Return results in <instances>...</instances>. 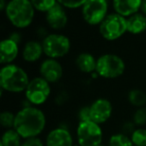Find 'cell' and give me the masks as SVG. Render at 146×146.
<instances>
[{
    "instance_id": "cell-33",
    "label": "cell",
    "mask_w": 146,
    "mask_h": 146,
    "mask_svg": "<svg viewBox=\"0 0 146 146\" xmlns=\"http://www.w3.org/2000/svg\"><path fill=\"white\" fill-rule=\"evenodd\" d=\"M76 146H79V145H76Z\"/></svg>"
},
{
    "instance_id": "cell-5",
    "label": "cell",
    "mask_w": 146,
    "mask_h": 146,
    "mask_svg": "<svg viewBox=\"0 0 146 146\" xmlns=\"http://www.w3.org/2000/svg\"><path fill=\"white\" fill-rule=\"evenodd\" d=\"M99 32L106 40H116L127 32V19L117 13L108 14L99 25Z\"/></svg>"
},
{
    "instance_id": "cell-7",
    "label": "cell",
    "mask_w": 146,
    "mask_h": 146,
    "mask_svg": "<svg viewBox=\"0 0 146 146\" xmlns=\"http://www.w3.org/2000/svg\"><path fill=\"white\" fill-rule=\"evenodd\" d=\"M77 140L79 146H99L102 142V130L93 121L79 122L77 127Z\"/></svg>"
},
{
    "instance_id": "cell-31",
    "label": "cell",
    "mask_w": 146,
    "mask_h": 146,
    "mask_svg": "<svg viewBox=\"0 0 146 146\" xmlns=\"http://www.w3.org/2000/svg\"><path fill=\"white\" fill-rule=\"evenodd\" d=\"M141 10L143 11L144 15H146V1H142V5H141Z\"/></svg>"
},
{
    "instance_id": "cell-10",
    "label": "cell",
    "mask_w": 146,
    "mask_h": 146,
    "mask_svg": "<svg viewBox=\"0 0 146 146\" xmlns=\"http://www.w3.org/2000/svg\"><path fill=\"white\" fill-rule=\"evenodd\" d=\"M90 109V119L96 124H100L106 122L110 118L112 114V105L109 100L100 98L94 101L89 106Z\"/></svg>"
},
{
    "instance_id": "cell-24",
    "label": "cell",
    "mask_w": 146,
    "mask_h": 146,
    "mask_svg": "<svg viewBox=\"0 0 146 146\" xmlns=\"http://www.w3.org/2000/svg\"><path fill=\"white\" fill-rule=\"evenodd\" d=\"M15 122V115L10 111H3L0 114V123L5 128H13Z\"/></svg>"
},
{
    "instance_id": "cell-15",
    "label": "cell",
    "mask_w": 146,
    "mask_h": 146,
    "mask_svg": "<svg viewBox=\"0 0 146 146\" xmlns=\"http://www.w3.org/2000/svg\"><path fill=\"white\" fill-rule=\"evenodd\" d=\"M18 44L10 38L3 39L0 43V62L1 64H10L18 55Z\"/></svg>"
},
{
    "instance_id": "cell-26",
    "label": "cell",
    "mask_w": 146,
    "mask_h": 146,
    "mask_svg": "<svg viewBox=\"0 0 146 146\" xmlns=\"http://www.w3.org/2000/svg\"><path fill=\"white\" fill-rule=\"evenodd\" d=\"M63 7L66 8H79V7H83L85 1H72V0H67V1H58Z\"/></svg>"
},
{
    "instance_id": "cell-2",
    "label": "cell",
    "mask_w": 146,
    "mask_h": 146,
    "mask_svg": "<svg viewBox=\"0 0 146 146\" xmlns=\"http://www.w3.org/2000/svg\"><path fill=\"white\" fill-rule=\"evenodd\" d=\"M29 82L26 71L15 64L4 65L0 70V86L2 91L13 93L25 91Z\"/></svg>"
},
{
    "instance_id": "cell-4",
    "label": "cell",
    "mask_w": 146,
    "mask_h": 146,
    "mask_svg": "<svg viewBox=\"0 0 146 146\" xmlns=\"http://www.w3.org/2000/svg\"><path fill=\"white\" fill-rule=\"evenodd\" d=\"M125 63L118 55L107 53L97 59L96 73L103 78H117L123 74Z\"/></svg>"
},
{
    "instance_id": "cell-8",
    "label": "cell",
    "mask_w": 146,
    "mask_h": 146,
    "mask_svg": "<svg viewBox=\"0 0 146 146\" xmlns=\"http://www.w3.org/2000/svg\"><path fill=\"white\" fill-rule=\"evenodd\" d=\"M107 10L106 0H88L82 7V15L89 25H100L107 17Z\"/></svg>"
},
{
    "instance_id": "cell-16",
    "label": "cell",
    "mask_w": 146,
    "mask_h": 146,
    "mask_svg": "<svg viewBox=\"0 0 146 146\" xmlns=\"http://www.w3.org/2000/svg\"><path fill=\"white\" fill-rule=\"evenodd\" d=\"M42 53H44L42 43L35 40H31L25 43L22 51V57L27 62H34L40 58Z\"/></svg>"
},
{
    "instance_id": "cell-18",
    "label": "cell",
    "mask_w": 146,
    "mask_h": 146,
    "mask_svg": "<svg viewBox=\"0 0 146 146\" xmlns=\"http://www.w3.org/2000/svg\"><path fill=\"white\" fill-rule=\"evenodd\" d=\"M76 66L80 71L84 73H92L96 71V64L97 60L90 53H81L76 58Z\"/></svg>"
},
{
    "instance_id": "cell-12",
    "label": "cell",
    "mask_w": 146,
    "mask_h": 146,
    "mask_svg": "<svg viewBox=\"0 0 146 146\" xmlns=\"http://www.w3.org/2000/svg\"><path fill=\"white\" fill-rule=\"evenodd\" d=\"M45 18H46V21L49 26L52 29H56V30H60V29L64 28L67 24V21H68L64 7L59 2H57L46 13Z\"/></svg>"
},
{
    "instance_id": "cell-6",
    "label": "cell",
    "mask_w": 146,
    "mask_h": 146,
    "mask_svg": "<svg viewBox=\"0 0 146 146\" xmlns=\"http://www.w3.org/2000/svg\"><path fill=\"white\" fill-rule=\"evenodd\" d=\"M42 47L44 54L49 58H60L70 50V40L62 34H49L42 40Z\"/></svg>"
},
{
    "instance_id": "cell-22",
    "label": "cell",
    "mask_w": 146,
    "mask_h": 146,
    "mask_svg": "<svg viewBox=\"0 0 146 146\" xmlns=\"http://www.w3.org/2000/svg\"><path fill=\"white\" fill-rule=\"evenodd\" d=\"M131 141L134 146H146V129L139 128L132 132Z\"/></svg>"
},
{
    "instance_id": "cell-11",
    "label": "cell",
    "mask_w": 146,
    "mask_h": 146,
    "mask_svg": "<svg viewBox=\"0 0 146 146\" xmlns=\"http://www.w3.org/2000/svg\"><path fill=\"white\" fill-rule=\"evenodd\" d=\"M40 74L48 83H55L62 77L63 69L56 59L48 58L42 62L40 66Z\"/></svg>"
},
{
    "instance_id": "cell-9",
    "label": "cell",
    "mask_w": 146,
    "mask_h": 146,
    "mask_svg": "<svg viewBox=\"0 0 146 146\" xmlns=\"http://www.w3.org/2000/svg\"><path fill=\"white\" fill-rule=\"evenodd\" d=\"M50 95V85L42 77H35L30 80L26 90L25 96L31 104L40 105L43 104Z\"/></svg>"
},
{
    "instance_id": "cell-25",
    "label": "cell",
    "mask_w": 146,
    "mask_h": 146,
    "mask_svg": "<svg viewBox=\"0 0 146 146\" xmlns=\"http://www.w3.org/2000/svg\"><path fill=\"white\" fill-rule=\"evenodd\" d=\"M133 121L136 125H144L146 123V108L141 107L138 110H136V112L133 115Z\"/></svg>"
},
{
    "instance_id": "cell-23",
    "label": "cell",
    "mask_w": 146,
    "mask_h": 146,
    "mask_svg": "<svg viewBox=\"0 0 146 146\" xmlns=\"http://www.w3.org/2000/svg\"><path fill=\"white\" fill-rule=\"evenodd\" d=\"M31 2H32L34 9L46 13L57 3L56 1H53V0H32Z\"/></svg>"
},
{
    "instance_id": "cell-19",
    "label": "cell",
    "mask_w": 146,
    "mask_h": 146,
    "mask_svg": "<svg viewBox=\"0 0 146 146\" xmlns=\"http://www.w3.org/2000/svg\"><path fill=\"white\" fill-rule=\"evenodd\" d=\"M21 136L14 129H8L1 137V146H21Z\"/></svg>"
},
{
    "instance_id": "cell-21",
    "label": "cell",
    "mask_w": 146,
    "mask_h": 146,
    "mask_svg": "<svg viewBox=\"0 0 146 146\" xmlns=\"http://www.w3.org/2000/svg\"><path fill=\"white\" fill-rule=\"evenodd\" d=\"M108 146H134L131 141V138L126 136L125 134H114L110 137Z\"/></svg>"
},
{
    "instance_id": "cell-17",
    "label": "cell",
    "mask_w": 146,
    "mask_h": 146,
    "mask_svg": "<svg viewBox=\"0 0 146 146\" xmlns=\"http://www.w3.org/2000/svg\"><path fill=\"white\" fill-rule=\"evenodd\" d=\"M146 30V16L136 13L127 18V32L131 34H140Z\"/></svg>"
},
{
    "instance_id": "cell-27",
    "label": "cell",
    "mask_w": 146,
    "mask_h": 146,
    "mask_svg": "<svg viewBox=\"0 0 146 146\" xmlns=\"http://www.w3.org/2000/svg\"><path fill=\"white\" fill-rule=\"evenodd\" d=\"M79 119L80 122L82 121H90V109H89V106H86V107H83L80 109L79 111Z\"/></svg>"
},
{
    "instance_id": "cell-20",
    "label": "cell",
    "mask_w": 146,
    "mask_h": 146,
    "mask_svg": "<svg viewBox=\"0 0 146 146\" xmlns=\"http://www.w3.org/2000/svg\"><path fill=\"white\" fill-rule=\"evenodd\" d=\"M128 100L133 106L136 107H144L146 103V94L139 89H132L128 93Z\"/></svg>"
},
{
    "instance_id": "cell-28",
    "label": "cell",
    "mask_w": 146,
    "mask_h": 146,
    "mask_svg": "<svg viewBox=\"0 0 146 146\" xmlns=\"http://www.w3.org/2000/svg\"><path fill=\"white\" fill-rule=\"evenodd\" d=\"M21 146H43V143L39 138L35 137V138H29V139H26Z\"/></svg>"
},
{
    "instance_id": "cell-3",
    "label": "cell",
    "mask_w": 146,
    "mask_h": 146,
    "mask_svg": "<svg viewBox=\"0 0 146 146\" xmlns=\"http://www.w3.org/2000/svg\"><path fill=\"white\" fill-rule=\"evenodd\" d=\"M34 10L29 0H11L7 3L5 14L12 25L17 28H25L32 23Z\"/></svg>"
},
{
    "instance_id": "cell-1",
    "label": "cell",
    "mask_w": 146,
    "mask_h": 146,
    "mask_svg": "<svg viewBox=\"0 0 146 146\" xmlns=\"http://www.w3.org/2000/svg\"><path fill=\"white\" fill-rule=\"evenodd\" d=\"M46 124L45 115L40 109L26 106L15 115L14 130L25 140L35 138L43 131Z\"/></svg>"
},
{
    "instance_id": "cell-13",
    "label": "cell",
    "mask_w": 146,
    "mask_h": 146,
    "mask_svg": "<svg viewBox=\"0 0 146 146\" xmlns=\"http://www.w3.org/2000/svg\"><path fill=\"white\" fill-rule=\"evenodd\" d=\"M72 144V136L65 128L53 129L46 138V146H73Z\"/></svg>"
},
{
    "instance_id": "cell-14",
    "label": "cell",
    "mask_w": 146,
    "mask_h": 146,
    "mask_svg": "<svg viewBox=\"0 0 146 146\" xmlns=\"http://www.w3.org/2000/svg\"><path fill=\"white\" fill-rule=\"evenodd\" d=\"M115 13L123 17L132 16L141 9L142 1L140 0H115L112 3Z\"/></svg>"
},
{
    "instance_id": "cell-30",
    "label": "cell",
    "mask_w": 146,
    "mask_h": 146,
    "mask_svg": "<svg viewBox=\"0 0 146 146\" xmlns=\"http://www.w3.org/2000/svg\"><path fill=\"white\" fill-rule=\"evenodd\" d=\"M6 6H7V4L5 3L4 0H0V10H5Z\"/></svg>"
},
{
    "instance_id": "cell-29",
    "label": "cell",
    "mask_w": 146,
    "mask_h": 146,
    "mask_svg": "<svg viewBox=\"0 0 146 146\" xmlns=\"http://www.w3.org/2000/svg\"><path fill=\"white\" fill-rule=\"evenodd\" d=\"M10 39L11 40H13L14 42H16L17 44H18L19 42H20V40H21V36L18 34V33H13L12 35H11V37H10Z\"/></svg>"
},
{
    "instance_id": "cell-32",
    "label": "cell",
    "mask_w": 146,
    "mask_h": 146,
    "mask_svg": "<svg viewBox=\"0 0 146 146\" xmlns=\"http://www.w3.org/2000/svg\"><path fill=\"white\" fill-rule=\"evenodd\" d=\"M99 146H104V145H99Z\"/></svg>"
}]
</instances>
